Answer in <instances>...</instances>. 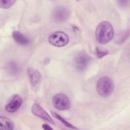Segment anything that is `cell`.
<instances>
[{"label": "cell", "instance_id": "2", "mask_svg": "<svg viewBox=\"0 0 130 130\" xmlns=\"http://www.w3.org/2000/svg\"><path fill=\"white\" fill-rule=\"evenodd\" d=\"M98 94L103 97L109 96L114 89V83L112 80L108 76L100 78L97 82L96 86Z\"/></svg>", "mask_w": 130, "mask_h": 130}, {"label": "cell", "instance_id": "12", "mask_svg": "<svg viewBox=\"0 0 130 130\" xmlns=\"http://www.w3.org/2000/svg\"><path fill=\"white\" fill-rule=\"evenodd\" d=\"M0 128L2 129L12 130L14 129V125L9 118L1 116L0 117Z\"/></svg>", "mask_w": 130, "mask_h": 130}, {"label": "cell", "instance_id": "16", "mask_svg": "<svg viewBox=\"0 0 130 130\" xmlns=\"http://www.w3.org/2000/svg\"><path fill=\"white\" fill-rule=\"evenodd\" d=\"M128 36V32H124V33H123L122 35H121L119 37V40H117V43H121L125 41V40L126 39Z\"/></svg>", "mask_w": 130, "mask_h": 130}, {"label": "cell", "instance_id": "17", "mask_svg": "<svg viewBox=\"0 0 130 130\" xmlns=\"http://www.w3.org/2000/svg\"><path fill=\"white\" fill-rule=\"evenodd\" d=\"M42 128L45 130H53V128H52L47 124H42Z\"/></svg>", "mask_w": 130, "mask_h": 130}, {"label": "cell", "instance_id": "4", "mask_svg": "<svg viewBox=\"0 0 130 130\" xmlns=\"http://www.w3.org/2000/svg\"><path fill=\"white\" fill-rule=\"evenodd\" d=\"M54 107L58 110H66L70 108L71 103L68 96L63 93H58L52 100Z\"/></svg>", "mask_w": 130, "mask_h": 130}, {"label": "cell", "instance_id": "5", "mask_svg": "<svg viewBox=\"0 0 130 130\" xmlns=\"http://www.w3.org/2000/svg\"><path fill=\"white\" fill-rule=\"evenodd\" d=\"M70 15V11L68 8L64 6L55 7L51 13V17L56 22H63L68 19Z\"/></svg>", "mask_w": 130, "mask_h": 130}, {"label": "cell", "instance_id": "15", "mask_svg": "<svg viewBox=\"0 0 130 130\" xmlns=\"http://www.w3.org/2000/svg\"><path fill=\"white\" fill-rule=\"evenodd\" d=\"M109 53L108 50L101 47H97L95 50L96 56L99 58H101Z\"/></svg>", "mask_w": 130, "mask_h": 130}, {"label": "cell", "instance_id": "10", "mask_svg": "<svg viewBox=\"0 0 130 130\" xmlns=\"http://www.w3.org/2000/svg\"><path fill=\"white\" fill-rule=\"evenodd\" d=\"M12 36L14 40L19 45H26L29 43V39L19 31H13Z\"/></svg>", "mask_w": 130, "mask_h": 130}, {"label": "cell", "instance_id": "7", "mask_svg": "<svg viewBox=\"0 0 130 130\" xmlns=\"http://www.w3.org/2000/svg\"><path fill=\"white\" fill-rule=\"evenodd\" d=\"M22 99L18 94H14L8 100L5 105V110L9 113H14L20 107Z\"/></svg>", "mask_w": 130, "mask_h": 130}, {"label": "cell", "instance_id": "6", "mask_svg": "<svg viewBox=\"0 0 130 130\" xmlns=\"http://www.w3.org/2000/svg\"><path fill=\"white\" fill-rule=\"evenodd\" d=\"M90 60V56L85 52L78 53L74 58L75 67L78 71H83L87 68Z\"/></svg>", "mask_w": 130, "mask_h": 130}, {"label": "cell", "instance_id": "11", "mask_svg": "<svg viewBox=\"0 0 130 130\" xmlns=\"http://www.w3.org/2000/svg\"><path fill=\"white\" fill-rule=\"evenodd\" d=\"M7 72L11 75H16L19 71V67L17 63L14 61H10L6 65Z\"/></svg>", "mask_w": 130, "mask_h": 130}, {"label": "cell", "instance_id": "14", "mask_svg": "<svg viewBox=\"0 0 130 130\" xmlns=\"http://www.w3.org/2000/svg\"><path fill=\"white\" fill-rule=\"evenodd\" d=\"M15 1L14 0H1L0 1V7L3 9H8L12 7Z\"/></svg>", "mask_w": 130, "mask_h": 130}, {"label": "cell", "instance_id": "3", "mask_svg": "<svg viewBox=\"0 0 130 130\" xmlns=\"http://www.w3.org/2000/svg\"><path fill=\"white\" fill-rule=\"evenodd\" d=\"M48 41L50 44L55 47H62L66 46L69 42L68 36L64 32L57 31L51 34L48 38Z\"/></svg>", "mask_w": 130, "mask_h": 130}, {"label": "cell", "instance_id": "1", "mask_svg": "<svg viewBox=\"0 0 130 130\" xmlns=\"http://www.w3.org/2000/svg\"><path fill=\"white\" fill-rule=\"evenodd\" d=\"M114 35L112 24L108 21H103L97 26L95 36L96 40L101 44H106L111 41Z\"/></svg>", "mask_w": 130, "mask_h": 130}, {"label": "cell", "instance_id": "13", "mask_svg": "<svg viewBox=\"0 0 130 130\" xmlns=\"http://www.w3.org/2000/svg\"><path fill=\"white\" fill-rule=\"evenodd\" d=\"M51 113L52 114V115L55 117L56 119H57L58 120H59L61 122H62L65 126H66L67 127L72 128V129H78L77 127H75V126L73 125L72 124H71L70 123H69V122H68L66 120H65L63 118H62L61 116H60L59 115H58V114H57L56 113L54 112H51Z\"/></svg>", "mask_w": 130, "mask_h": 130}, {"label": "cell", "instance_id": "8", "mask_svg": "<svg viewBox=\"0 0 130 130\" xmlns=\"http://www.w3.org/2000/svg\"><path fill=\"white\" fill-rule=\"evenodd\" d=\"M31 112L35 116L39 117L49 123H54L53 121L50 116L38 103H35L32 105L31 107Z\"/></svg>", "mask_w": 130, "mask_h": 130}, {"label": "cell", "instance_id": "9", "mask_svg": "<svg viewBox=\"0 0 130 130\" xmlns=\"http://www.w3.org/2000/svg\"><path fill=\"white\" fill-rule=\"evenodd\" d=\"M27 76L30 83L32 86L37 85L41 80V75L36 69L29 68L27 70Z\"/></svg>", "mask_w": 130, "mask_h": 130}]
</instances>
